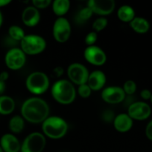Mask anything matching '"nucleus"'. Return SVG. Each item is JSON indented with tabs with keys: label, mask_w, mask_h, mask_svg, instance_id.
I'll return each instance as SVG.
<instances>
[{
	"label": "nucleus",
	"mask_w": 152,
	"mask_h": 152,
	"mask_svg": "<svg viewBox=\"0 0 152 152\" xmlns=\"http://www.w3.org/2000/svg\"><path fill=\"white\" fill-rule=\"evenodd\" d=\"M21 115L24 120L31 123H43L49 117V106L40 97L28 98L22 103Z\"/></svg>",
	"instance_id": "nucleus-1"
},
{
	"label": "nucleus",
	"mask_w": 152,
	"mask_h": 152,
	"mask_svg": "<svg viewBox=\"0 0 152 152\" xmlns=\"http://www.w3.org/2000/svg\"><path fill=\"white\" fill-rule=\"evenodd\" d=\"M52 96L55 101L61 105L72 103L76 97V90L72 83L67 80H59L52 86Z\"/></svg>",
	"instance_id": "nucleus-2"
},
{
	"label": "nucleus",
	"mask_w": 152,
	"mask_h": 152,
	"mask_svg": "<svg viewBox=\"0 0 152 152\" xmlns=\"http://www.w3.org/2000/svg\"><path fill=\"white\" fill-rule=\"evenodd\" d=\"M42 130L45 137L52 140H59L66 134L68 124L64 119L52 116L48 117L42 123Z\"/></svg>",
	"instance_id": "nucleus-3"
},
{
	"label": "nucleus",
	"mask_w": 152,
	"mask_h": 152,
	"mask_svg": "<svg viewBox=\"0 0 152 152\" xmlns=\"http://www.w3.org/2000/svg\"><path fill=\"white\" fill-rule=\"evenodd\" d=\"M49 79L42 71H34L27 77L25 86L30 93L40 95L47 91L49 88Z\"/></svg>",
	"instance_id": "nucleus-4"
},
{
	"label": "nucleus",
	"mask_w": 152,
	"mask_h": 152,
	"mask_svg": "<svg viewBox=\"0 0 152 152\" xmlns=\"http://www.w3.org/2000/svg\"><path fill=\"white\" fill-rule=\"evenodd\" d=\"M20 48L25 55L34 56L41 53L46 48V42L41 36L36 34H28L19 42Z\"/></svg>",
	"instance_id": "nucleus-5"
},
{
	"label": "nucleus",
	"mask_w": 152,
	"mask_h": 152,
	"mask_svg": "<svg viewBox=\"0 0 152 152\" xmlns=\"http://www.w3.org/2000/svg\"><path fill=\"white\" fill-rule=\"evenodd\" d=\"M46 145V137L40 132L28 134L21 144L20 152H43Z\"/></svg>",
	"instance_id": "nucleus-6"
},
{
	"label": "nucleus",
	"mask_w": 152,
	"mask_h": 152,
	"mask_svg": "<svg viewBox=\"0 0 152 152\" xmlns=\"http://www.w3.org/2000/svg\"><path fill=\"white\" fill-rule=\"evenodd\" d=\"M89 75L88 69L81 63L74 62L69 65L67 68V76L69 81L78 86L87 83Z\"/></svg>",
	"instance_id": "nucleus-7"
},
{
	"label": "nucleus",
	"mask_w": 152,
	"mask_h": 152,
	"mask_svg": "<svg viewBox=\"0 0 152 152\" xmlns=\"http://www.w3.org/2000/svg\"><path fill=\"white\" fill-rule=\"evenodd\" d=\"M72 28L68 19L64 17H58L55 21L52 28L54 39L58 43H65L71 36Z\"/></svg>",
	"instance_id": "nucleus-8"
},
{
	"label": "nucleus",
	"mask_w": 152,
	"mask_h": 152,
	"mask_svg": "<svg viewBox=\"0 0 152 152\" xmlns=\"http://www.w3.org/2000/svg\"><path fill=\"white\" fill-rule=\"evenodd\" d=\"M26 62V55L19 48H12L6 53L4 62L9 69L16 71L25 65Z\"/></svg>",
	"instance_id": "nucleus-9"
},
{
	"label": "nucleus",
	"mask_w": 152,
	"mask_h": 152,
	"mask_svg": "<svg viewBox=\"0 0 152 152\" xmlns=\"http://www.w3.org/2000/svg\"><path fill=\"white\" fill-rule=\"evenodd\" d=\"M127 114L133 120L142 121L147 120L150 117L151 114V108L146 102L136 101L128 107Z\"/></svg>",
	"instance_id": "nucleus-10"
},
{
	"label": "nucleus",
	"mask_w": 152,
	"mask_h": 152,
	"mask_svg": "<svg viewBox=\"0 0 152 152\" xmlns=\"http://www.w3.org/2000/svg\"><path fill=\"white\" fill-rule=\"evenodd\" d=\"M83 56L88 63L95 66H101L107 61L105 52L96 45L86 47L83 52Z\"/></svg>",
	"instance_id": "nucleus-11"
},
{
	"label": "nucleus",
	"mask_w": 152,
	"mask_h": 152,
	"mask_svg": "<svg viewBox=\"0 0 152 152\" xmlns=\"http://www.w3.org/2000/svg\"><path fill=\"white\" fill-rule=\"evenodd\" d=\"M101 96L106 103L118 104L125 101L126 94L122 88L119 86H109L103 89Z\"/></svg>",
	"instance_id": "nucleus-12"
},
{
	"label": "nucleus",
	"mask_w": 152,
	"mask_h": 152,
	"mask_svg": "<svg viewBox=\"0 0 152 152\" xmlns=\"http://www.w3.org/2000/svg\"><path fill=\"white\" fill-rule=\"evenodd\" d=\"M87 7L92 10V13L104 17L112 13L116 7L113 0H89L87 1Z\"/></svg>",
	"instance_id": "nucleus-13"
},
{
	"label": "nucleus",
	"mask_w": 152,
	"mask_h": 152,
	"mask_svg": "<svg viewBox=\"0 0 152 152\" xmlns=\"http://www.w3.org/2000/svg\"><path fill=\"white\" fill-rule=\"evenodd\" d=\"M0 146L4 152H20L21 144L12 134H5L0 139Z\"/></svg>",
	"instance_id": "nucleus-14"
},
{
	"label": "nucleus",
	"mask_w": 152,
	"mask_h": 152,
	"mask_svg": "<svg viewBox=\"0 0 152 152\" xmlns=\"http://www.w3.org/2000/svg\"><path fill=\"white\" fill-rule=\"evenodd\" d=\"M107 77L103 71L96 70L89 73L87 85L90 88L92 91H98L101 90L105 86Z\"/></svg>",
	"instance_id": "nucleus-15"
},
{
	"label": "nucleus",
	"mask_w": 152,
	"mask_h": 152,
	"mask_svg": "<svg viewBox=\"0 0 152 152\" xmlns=\"http://www.w3.org/2000/svg\"><path fill=\"white\" fill-rule=\"evenodd\" d=\"M22 21L24 25L32 28L38 25L40 21V14L38 9L34 6L25 7L22 13Z\"/></svg>",
	"instance_id": "nucleus-16"
},
{
	"label": "nucleus",
	"mask_w": 152,
	"mask_h": 152,
	"mask_svg": "<svg viewBox=\"0 0 152 152\" xmlns=\"http://www.w3.org/2000/svg\"><path fill=\"white\" fill-rule=\"evenodd\" d=\"M113 123L118 132L126 133L132 129L134 121L128 114H119L116 116Z\"/></svg>",
	"instance_id": "nucleus-17"
},
{
	"label": "nucleus",
	"mask_w": 152,
	"mask_h": 152,
	"mask_svg": "<svg viewBox=\"0 0 152 152\" xmlns=\"http://www.w3.org/2000/svg\"><path fill=\"white\" fill-rule=\"evenodd\" d=\"M129 25L133 31L137 34H145L150 29V23L148 21L140 16H135V18L130 22Z\"/></svg>",
	"instance_id": "nucleus-18"
},
{
	"label": "nucleus",
	"mask_w": 152,
	"mask_h": 152,
	"mask_svg": "<svg viewBox=\"0 0 152 152\" xmlns=\"http://www.w3.org/2000/svg\"><path fill=\"white\" fill-rule=\"evenodd\" d=\"M15 109V102L10 96H0V114L8 115Z\"/></svg>",
	"instance_id": "nucleus-19"
},
{
	"label": "nucleus",
	"mask_w": 152,
	"mask_h": 152,
	"mask_svg": "<svg viewBox=\"0 0 152 152\" xmlns=\"http://www.w3.org/2000/svg\"><path fill=\"white\" fill-rule=\"evenodd\" d=\"M117 16L122 22L130 23L135 18V11L131 6L124 4L118 9Z\"/></svg>",
	"instance_id": "nucleus-20"
},
{
	"label": "nucleus",
	"mask_w": 152,
	"mask_h": 152,
	"mask_svg": "<svg viewBox=\"0 0 152 152\" xmlns=\"http://www.w3.org/2000/svg\"><path fill=\"white\" fill-rule=\"evenodd\" d=\"M52 4V10L58 17H63L70 8V1L69 0H55Z\"/></svg>",
	"instance_id": "nucleus-21"
},
{
	"label": "nucleus",
	"mask_w": 152,
	"mask_h": 152,
	"mask_svg": "<svg viewBox=\"0 0 152 152\" xmlns=\"http://www.w3.org/2000/svg\"><path fill=\"white\" fill-rule=\"evenodd\" d=\"M25 127V120L22 116L16 115L9 121V129L13 134H19Z\"/></svg>",
	"instance_id": "nucleus-22"
},
{
	"label": "nucleus",
	"mask_w": 152,
	"mask_h": 152,
	"mask_svg": "<svg viewBox=\"0 0 152 152\" xmlns=\"http://www.w3.org/2000/svg\"><path fill=\"white\" fill-rule=\"evenodd\" d=\"M92 14H93V13H92V10L86 6V7H83V8H81L80 10L77 11L75 19V22L77 24L83 25V24L86 23L92 17Z\"/></svg>",
	"instance_id": "nucleus-23"
},
{
	"label": "nucleus",
	"mask_w": 152,
	"mask_h": 152,
	"mask_svg": "<svg viewBox=\"0 0 152 152\" xmlns=\"http://www.w3.org/2000/svg\"><path fill=\"white\" fill-rule=\"evenodd\" d=\"M8 37L17 42H20L25 37L23 29L17 25H11L8 28Z\"/></svg>",
	"instance_id": "nucleus-24"
},
{
	"label": "nucleus",
	"mask_w": 152,
	"mask_h": 152,
	"mask_svg": "<svg viewBox=\"0 0 152 152\" xmlns=\"http://www.w3.org/2000/svg\"><path fill=\"white\" fill-rule=\"evenodd\" d=\"M107 24H108V20L105 17L97 18L92 23V29L96 33L100 32L107 27Z\"/></svg>",
	"instance_id": "nucleus-25"
},
{
	"label": "nucleus",
	"mask_w": 152,
	"mask_h": 152,
	"mask_svg": "<svg viewBox=\"0 0 152 152\" xmlns=\"http://www.w3.org/2000/svg\"><path fill=\"white\" fill-rule=\"evenodd\" d=\"M137 84L133 80H127L123 85V88L124 92L125 94L128 96H132L137 91Z\"/></svg>",
	"instance_id": "nucleus-26"
},
{
	"label": "nucleus",
	"mask_w": 152,
	"mask_h": 152,
	"mask_svg": "<svg viewBox=\"0 0 152 152\" xmlns=\"http://www.w3.org/2000/svg\"><path fill=\"white\" fill-rule=\"evenodd\" d=\"M91 93H92V90L89 87L87 83L79 86L77 88V94L80 97L88 98L91 95Z\"/></svg>",
	"instance_id": "nucleus-27"
},
{
	"label": "nucleus",
	"mask_w": 152,
	"mask_h": 152,
	"mask_svg": "<svg viewBox=\"0 0 152 152\" xmlns=\"http://www.w3.org/2000/svg\"><path fill=\"white\" fill-rule=\"evenodd\" d=\"M97 39H98V34L95 31H91V32L88 33L85 37V43L88 46H92L95 45V43L96 42Z\"/></svg>",
	"instance_id": "nucleus-28"
},
{
	"label": "nucleus",
	"mask_w": 152,
	"mask_h": 152,
	"mask_svg": "<svg viewBox=\"0 0 152 152\" xmlns=\"http://www.w3.org/2000/svg\"><path fill=\"white\" fill-rule=\"evenodd\" d=\"M115 117H116V116H115L114 112L110 109L105 110V111H103L102 114H101V119H102L103 121L107 123H113Z\"/></svg>",
	"instance_id": "nucleus-29"
},
{
	"label": "nucleus",
	"mask_w": 152,
	"mask_h": 152,
	"mask_svg": "<svg viewBox=\"0 0 152 152\" xmlns=\"http://www.w3.org/2000/svg\"><path fill=\"white\" fill-rule=\"evenodd\" d=\"M52 3L51 0H32L33 6L37 9H45Z\"/></svg>",
	"instance_id": "nucleus-30"
},
{
	"label": "nucleus",
	"mask_w": 152,
	"mask_h": 152,
	"mask_svg": "<svg viewBox=\"0 0 152 152\" xmlns=\"http://www.w3.org/2000/svg\"><path fill=\"white\" fill-rule=\"evenodd\" d=\"M145 132V136L147 137L148 139L152 141V120L146 126Z\"/></svg>",
	"instance_id": "nucleus-31"
},
{
	"label": "nucleus",
	"mask_w": 152,
	"mask_h": 152,
	"mask_svg": "<svg viewBox=\"0 0 152 152\" xmlns=\"http://www.w3.org/2000/svg\"><path fill=\"white\" fill-rule=\"evenodd\" d=\"M152 96V93L150 90L148 89H143L140 92V96L144 100H148V99H151V97Z\"/></svg>",
	"instance_id": "nucleus-32"
},
{
	"label": "nucleus",
	"mask_w": 152,
	"mask_h": 152,
	"mask_svg": "<svg viewBox=\"0 0 152 152\" xmlns=\"http://www.w3.org/2000/svg\"><path fill=\"white\" fill-rule=\"evenodd\" d=\"M63 68L61 66H58L53 69V71H52V75H53L55 78H59V77H61V76L63 74Z\"/></svg>",
	"instance_id": "nucleus-33"
},
{
	"label": "nucleus",
	"mask_w": 152,
	"mask_h": 152,
	"mask_svg": "<svg viewBox=\"0 0 152 152\" xmlns=\"http://www.w3.org/2000/svg\"><path fill=\"white\" fill-rule=\"evenodd\" d=\"M8 77L9 74L7 71H2L1 73H0V80H2L3 82H5L8 79Z\"/></svg>",
	"instance_id": "nucleus-34"
},
{
	"label": "nucleus",
	"mask_w": 152,
	"mask_h": 152,
	"mask_svg": "<svg viewBox=\"0 0 152 152\" xmlns=\"http://www.w3.org/2000/svg\"><path fill=\"white\" fill-rule=\"evenodd\" d=\"M5 82H3L2 80H0V96H2L3 93L5 91Z\"/></svg>",
	"instance_id": "nucleus-35"
},
{
	"label": "nucleus",
	"mask_w": 152,
	"mask_h": 152,
	"mask_svg": "<svg viewBox=\"0 0 152 152\" xmlns=\"http://www.w3.org/2000/svg\"><path fill=\"white\" fill-rule=\"evenodd\" d=\"M11 2L10 0H0V7H4Z\"/></svg>",
	"instance_id": "nucleus-36"
},
{
	"label": "nucleus",
	"mask_w": 152,
	"mask_h": 152,
	"mask_svg": "<svg viewBox=\"0 0 152 152\" xmlns=\"http://www.w3.org/2000/svg\"><path fill=\"white\" fill-rule=\"evenodd\" d=\"M2 22H3V16H2V14H1V11H0V27H1V25H2Z\"/></svg>",
	"instance_id": "nucleus-37"
},
{
	"label": "nucleus",
	"mask_w": 152,
	"mask_h": 152,
	"mask_svg": "<svg viewBox=\"0 0 152 152\" xmlns=\"http://www.w3.org/2000/svg\"><path fill=\"white\" fill-rule=\"evenodd\" d=\"M0 152H4V151H3V150H2V149H1V146H0Z\"/></svg>",
	"instance_id": "nucleus-38"
},
{
	"label": "nucleus",
	"mask_w": 152,
	"mask_h": 152,
	"mask_svg": "<svg viewBox=\"0 0 152 152\" xmlns=\"http://www.w3.org/2000/svg\"><path fill=\"white\" fill-rule=\"evenodd\" d=\"M150 100H151V103H152V96H151V97Z\"/></svg>",
	"instance_id": "nucleus-39"
},
{
	"label": "nucleus",
	"mask_w": 152,
	"mask_h": 152,
	"mask_svg": "<svg viewBox=\"0 0 152 152\" xmlns=\"http://www.w3.org/2000/svg\"><path fill=\"white\" fill-rule=\"evenodd\" d=\"M63 152H69V151H63Z\"/></svg>",
	"instance_id": "nucleus-40"
}]
</instances>
